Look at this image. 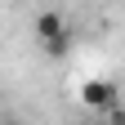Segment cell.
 Instances as JSON below:
<instances>
[{
	"label": "cell",
	"mask_w": 125,
	"mask_h": 125,
	"mask_svg": "<svg viewBox=\"0 0 125 125\" xmlns=\"http://www.w3.org/2000/svg\"><path fill=\"white\" fill-rule=\"evenodd\" d=\"M85 125H94V121H85Z\"/></svg>",
	"instance_id": "cell-6"
},
{
	"label": "cell",
	"mask_w": 125,
	"mask_h": 125,
	"mask_svg": "<svg viewBox=\"0 0 125 125\" xmlns=\"http://www.w3.org/2000/svg\"><path fill=\"white\" fill-rule=\"evenodd\" d=\"M103 125H125V112H121V107H112V112H103Z\"/></svg>",
	"instance_id": "cell-4"
},
{
	"label": "cell",
	"mask_w": 125,
	"mask_h": 125,
	"mask_svg": "<svg viewBox=\"0 0 125 125\" xmlns=\"http://www.w3.org/2000/svg\"><path fill=\"white\" fill-rule=\"evenodd\" d=\"M5 125H22V121H5Z\"/></svg>",
	"instance_id": "cell-5"
},
{
	"label": "cell",
	"mask_w": 125,
	"mask_h": 125,
	"mask_svg": "<svg viewBox=\"0 0 125 125\" xmlns=\"http://www.w3.org/2000/svg\"><path fill=\"white\" fill-rule=\"evenodd\" d=\"M67 49H72V36H62V40H54V45H45V54H49V58H62Z\"/></svg>",
	"instance_id": "cell-3"
},
{
	"label": "cell",
	"mask_w": 125,
	"mask_h": 125,
	"mask_svg": "<svg viewBox=\"0 0 125 125\" xmlns=\"http://www.w3.org/2000/svg\"><path fill=\"white\" fill-rule=\"evenodd\" d=\"M36 36H40V45H54V40H62V36H72V27L62 22V13L45 9V13H36Z\"/></svg>",
	"instance_id": "cell-2"
},
{
	"label": "cell",
	"mask_w": 125,
	"mask_h": 125,
	"mask_svg": "<svg viewBox=\"0 0 125 125\" xmlns=\"http://www.w3.org/2000/svg\"><path fill=\"white\" fill-rule=\"evenodd\" d=\"M81 103L89 107V112H112V107H121V89L112 85V81H85L81 85Z\"/></svg>",
	"instance_id": "cell-1"
}]
</instances>
